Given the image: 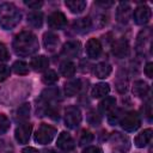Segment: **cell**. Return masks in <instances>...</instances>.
Returning <instances> with one entry per match:
<instances>
[{"label":"cell","instance_id":"6da1fadb","mask_svg":"<svg viewBox=\"0 0 153 153\" xmlns=\"http://www.w3.org/2000/svg\"><path fill=\"white\" fill-rule=\"evenodd\" d=\"M12 47L17 55L29 56L38 51L39 43L35 33H32L31 31H22L18 35H16Z\"/></svg>","mask_w":153,"mask_h":153},{"label":"cell","instance_id":"7a4b0ae2","mask_svg":"<svg viewBox=\"0 0 153 153\" xmlns=\"http://www.w3.org/2000/svg\"><path fill=\"white\" fill-rule=\"evenodd\" d=\"M22 20V13L16 5L4 2L0 5V26L5 30L16 27Z\"/></svg>","mask_w":153,"mask_h":153},{"label":"cell","instance_id":"3957f363","mask_svg":"<svg viewBox=\"0 0 153 153\" xmlns=\"http://www.w3.org/2000/svg\"><path fill=\"white\" fill-rule=\"evenodd\" d=\"M56 133H57V130L55 127H53L50 124L42 123L35 133V141L39 145H48L53 141Z\"/></svg>","mask_w":153,"mask_h":153},{"label":"cell","instance_id":"277c9868","mask_svg":"<svg viewBox=\"0 0 153 153\" xmlns=\"http://www.w3.org/2000/svg\"><path fill=\"white\" fill-rule=\"evenodd\" d=\"M81 120H82V115L76 105L67 106V109L65 110V123L68 128L75 129L81 123Z\"/></svg>","mask_w":153,"mask_h":153},{"label":"cell","instance_id":"5b68a950","mask_svg":"<svg viewBox=\"0 0 153 153\" xmlns=\"http://www.w3.org/2000/svg\"><path fill=\"white\" fill-rule=\"evenodd\" d=\"M122 128L127 131H135L140 128L141 126V118L139 116L137 112L135 111H129L126 115L122 116L121 121H120Z\"/></svg>","mask_w":153,"mask_h":153},{"label":"cell","instance_id":"8992f818","mask_svg":"<svg viewBox=\"0 0 153 153\" xmlns=\"http://www.w3.org/2000/svg\"><path fill=\"white\" fill-rule=\"evenodd\" d=\"M31 131H32V124L31 123L25 122V123L19 124L14 130V137H16L17 142L20 145L27 143L30 140V136H31Z\"/></svg>","mask_w":153,"mask_h":153},{"label":"cell","instance_id":"52a82bcc","mask_svg":"<svg viewBox=\"0 0 153 153\" xmlns=\"http://www.w3.org/2000/svg\"><path fill=\"white\" fill-rule=\"evenodd\" d=\"M110 142L112 143L115 149H118L120 152H127L130 147V140L128 136L121 134V133H112L110 136Z\"/></svg>","mask_w":153,"mask_h":153},{"label":"cell","instance_id":"ba28073f","mask_svg":"<svg viewBox=\"0 0 153 153\" xmlns=\"http://www.w3.org/2000/svg\"><path fill=\"white\" fill-rule=\"evenodd\" d=\"M151 16H152L151 8L147 5H140V6H137L135 8L134 14H133V18H134L135 24H137V25H145V24H147L149 22Z\"/></svg>","mask_w":153,"mask_h":153},{"label":"cell","instance_id":"9c48e42d","mask_svg":"<svg viewBox=\"0 0 153 153\" xmlns=\"http://www.w3.org/2000/svg\"><path fill=\"white\" fill-rule=\"evenodd\" d=\"M56 146L63 151V152H71L74 149L75 147V142L73 140V137L71 136V134H68L67 131H62L56 140Z\"/></svg>","mask_w":153,"mask_h":153},{"label":"cell","instance_id":"30bf717a","mask_svg":"<svg viewBox=\"0 0 153 153\" xmlns=\"http://www.w3.org/2000/svg\"><path fill=\"white\" fill-rule=\"evenodd\" d=\"M81 43L79 41H68L63 44L61 49V55L65 57H76L80 54Z\"/></svg>","mask_w":153,"mask_h":153},{"label":"cell","instance_id":"8fae6325","mask_svg":"<svg viewBox=\"0 0 153 153\" xmlns=\"http://www.w3.org/2000/svg\"><path fill=\"white\" fill-rule=\"evenodd\" d=\"M48 25L51 29H62L67 25V18L62 12L54 11L48 17Z\"/></svg>","mask_w":153,"mask_h":153},{"label":"cell","instance_id":"7c38bea8","mask_svg":"<svg viewBox=\"0 0 153 153\" xmlns=\"http://www.w3.org/2000/svg\"><path fill=\"white\" fill-rule=\"evenodd\" d=\"M112 53L118 59H123L126 56H128L129 54V43L127 39L124 38H120L114 43L112 47Z\"/></svg>","mask_w":153,"mask_h":153},{"label":"cell","instance_id":"4fadbf2b","mask_svg":"<svg viewBox=\"0 0 153 153\" xmlns=\"http://www.w3.org/2000/svg\"><path fill=\"white\" fill-rule=\"evenodd\" d=\"M131 14V7L128 2H121L116 8V19L117 22L126 24L128 23Z\"/></svg>","mask_w":153,"mask_h":153},{"label":"cell","instance_id":"5bb4252c","mask_svg":"<svg viewBox=\"0 0 153 153\" xmlns=\"http://www.w3.org/2000/svg\"><path fill=\"white\" fill-rule=\"evenodd\" d=\"M91 27H92V20L88 17L79 18L73 22V30L76 33H80V35L87 33L91 30Z\"/></svg>","mask_w":153,"mask_h":153},{"label":"cell","instance_id":"9a60e30c","mask_svg":"<svg viewBox=\"0 0 153 153\" xmlns=\"http://www.w3.org/2000/svg\"><path fill=\"white\" fill-rule=\"evenodd\" d=\"M86 53L90 59H98L102 54V44L97 38H90L86 43Z\"/></svg>","mask_w":153,"mask_h":153},{"label":"cell","instance_id":"2e32d148","mask_svg":"<svg viewBox=\"0 0 153 153\" xmlns=\"http://www.w3.org/2000/svg\"><path fill=\"white\" fill-rule=\"evenodd\" d=\"M59 36L51 31H48L43 35V45L48 51H54L59 45Z\"/></svg>","mask_w":153,"mask_h":153},{"label":"cell","instance_id":"e0dca14e","mask_svg":"<svg viewBox=\"0 0 153 153\" xmlns=\"http://www.w3.org/2000/svg\"><path fill=\"white\" fill-rule=\"evenodd\" d=\"M152 135H153V130L151 128H147L145 129L143 131H141L140 134L136 135V137L134 139V143L136 147L139 148H143L145 146H147L152 139Z\"/></svg>","mask_w":153,"mask_h":153},{"label":"cell","instance_id":"ac0fdd59","mask_svg":"<svg viewBox=\"0 0 153 153\" xmlns=\"http://www.w3.org/2000/svg\"><path fill=\"white\" fill-rule=\"evenodd\" d=\"M112 72V67L110 63L108 62H99L98 65L94 66V69H93V73L97 78L99 79H105L108 78Z\"/></svg>","mask_w":153,"mask_h":153},{"label":"cell","instance_id":"d6986e66","mask_svg":"<svg viewBox=\"0 0 153 153\" xmlns=\"http://www.w3.org/2000/svg\"><path fill=\"white\" fill-rule=\"evenodd\" d=\"M30 65L36 72H42L49 67V60L44 55H38V56H35L31 59Z\"/></svg>","mask_w":153,"mask_h":153},{"label":"cell","instance_id":"ffe728a7","mask_svg":"<svg viewBox=\"0 0 153 153\" xmlns=\"http://www.w3.org/2000/svg\"><path fill=\"white\" fill-rule=\"evenodd\" d=\"M81 90V80L80 79H73L65 84V93L67 97H73Z\"/></svg>","mask_w":153,"mask_h":153},{"label":"cell","instance_id":"44dd1931","mask_svg":"<svg viewBox=\"0 0 153 153\" xmlns=\"http://www.w3.org/2000/svg\"><path fill=\"white\" fill-rule=\"evenodd\" d=\"M110 92V85L106 82H98L91 90V96L93 98H102L105 97Z\"/></svg>","mask_w":153,"mask_h":153},{"label":"cell","instance_id":"7402d4cb","mask_svg":"<svg viewBox=\"0 0 153 153\" xmlns=\"http://www.w3.org/2000/svg\"><path fill=\"white\" fill-rule=\"evenodd\" d=\"M66 7H68V10L72 12V13H75V14H79L81 13L85 8H86V1L84 0H68L65 2Z\"/></svg>","mask_w":153,"mask_h":153},{"label":"cell","instance_id":"603a6c76","mask_svg":"<svg viewBox=\"0 0 153 153\" xmlns=\"http://www.w3.org/2000/svg\"><path fill=\"white\" fill-rule=\"evenodd\" d=\"M149 91V86L143 80H136L133 85V93L137 97H145Z\"/></svg>","mask_w":153,"mask_h":153},{"label":"cell","instance_id":"cb8c5ba5","mask_svg":"<svg viewBox=\"0 0 153 153\" xmlns=\"http://www.w3.org/2000/svg\"><path fill=\"white\" fill-rule=\"evenodd\" d=\"M27 23L32 27H41L43 24V13L39 11H32L27 14Z\"/></svg>","mask_w":153,"mask_h":153},{"label":"cell","instance_id":"d4e9b609","mask_svg":"<svg viewBox=\"0 0 153 153\" xmlns=\"http://www.w3.org/2000/svg\"><path fill=\"white\" fill-rule=\"evenodd\" d=\"M60 73L66 76V78H71L75 74V65L71 61H65L60 65Z\"/></svg>","mask_w":153,"mask_h":153},{"label":"cell","instance_id":"484cf974","mask_svg":"<svg viewBox=\"0 0 153 153\" xmlns=\"http://www.w3.org/2000/svg\"><path fill=\"white\" fill-rule=\"evenodd\" d=\"M115 105H116V99L114 97H105L99 103V110L102 112H109L115 108Z\"/></svg>","mask_w":153,"mask_h":153},{"label":"cell","instance_id":"4316f807","mask_svg":"<svg viewBox=\"0 0 153 153\" xmlns=\"http://www.w3.org/2000/svg\"><path fill=\"white\" fill-rule=\"evenodd\" d=\"M12 68H13V72L16 74H18V75H26L29 73V65L26 62L22 61V60L16 61L13 63Z\"/></svg>","mask_w":153,"mask_h":153},{"label":"cell","instance_id":"83f0119b","mask_svg":"<svg viewBox=\"0 0 153 153\" xmlns=\"http://www.w3.org/2000/svg\"><path fill=\"white\" fill-rule=\"evenodd\" d=\"M57 80H59L57 73H56L54 69H48V71H45L44 74L42 75V81H43L45 85H53V84H55Z\"/></svg>","mask_w":153,"mask_h":153},{"label":"cell","instance_id":"f1b7e54d","mask_svg":"<svg viewBox=\"0 0 153 153\" xmlns=\"http://www.w3.org/2000/svg\"><path fill=\"white\" fill-rule=\"evenodd\" d=\"M59 88L57 87H49V88H45L43 92H42V98L47 102H50V100H56L59 98Z\"/></svg>","mask_w":153,"mask_h":153},{"label":"cell","instance_id":"f546056e","mask_svg":"<svg viewBox=\"0 0 153 153\" xmlns=\"http://www.w3.org/2000/svg\"><path fill=\"white\" fill-rule=\"evenodd\" d=\"M29 114H30V104H23L20 105L18 109H17V112H16V120L17 121H24L29 117Z\"/></svg>","mask_w":153,"mask_h":153},{"label":"cell","instance_id":"4dcf8cb0","mask_svg":"<svg viewBox=\"0 0 153 153\" xmlns=\"http://www.w3.org/2000/svg\"><path fill=\"white\" fill-rule=\"evenodd\" d=\"M124 114H123V111L121 110V109H112L111 111H110V114H109V116H108V122L111 124V126H115V124H117L120 121H121V118H122V116H123Z\"/></svg>","mask_w":153,"mask_h":153},{"label":"cell","instance_id":"1f68e13d","mask_svg":"<svg viewBox=\"0 0 153 153\" xmlns=\"http://www.w3.org/2000/svg\"><path fill=\"white\" fill-rule=\"evenodd\" d=\"M116 88L120 93H124L128 88V79L126 75H118L116 79Z\"/></svg>","mask_w":153,"mask_h":153},{"label":"cell","instance_id":"d6a6232c","mask_svg":"<svg viewBox=\"0 0 153 153\" xmlns=\"http://www.w3.org/2000/svg\"><path fill=\"white\" fill-rule=\"evenodd\" d=\"M93 140V134L88 130H82L81 134H80V139H79V145L80 146H84V145H87L90 142H92Z\"/></svg>","mask_w":153,"mask_h":153},{"label":"cell","instance_id":"836d02e7","mask_svg":"<svg viewBox=\"0 0 153 153\" xmlns=\"http://www.w3.org/2000/svg\"><path fill=\"white\" fill-rule=\"evenodd\" d=\"M10 129V120L6 115L0 114V135L5 134Z\"/></svg>","mask_w":153,"mask_h":153},{"label":"cell","instance_id":"e575fe53","mask_svg":"<svg viewBox=\"0 0 153 153\" xmlns=\"http://www.w3.org/2000/svg\"><path fill=\"white\" fill-rule=\"evenodd\" d=\"M10 73H11V69L8 66L6 65H0V82L6 80L8 76H10Z\"/></svg>","mask_w":153,"mask_h":153},{"label":"cell","instance_id":"d590c367","mask_svg":"<svg viewBox=\"0 0 153 153\" xmlns=\"http://www.w3.org/2000/svg\"><path fill=\"white\" fill-rule=\"evenodd\" d=\"M8 59H10L8 50H7L6 45L0 42V62H5V61H7Z\"/></svg>","mask_w":153,"mask_h":153},{"label":"cell","instance_id":"8d00e7d4","mask_svg":"<svg viewBox=\"0 0 153 153\" xmlns=\"http://www.w3.org/2000/svg\"><path fill=\"white\" fill-rule=\"evenodd\" d=\"M87 120H88V122H90L92 126H98V124L100 123V117H99V115L96 114L94 111H91V112L88 114Z\"/></svg>","mask_w":153,"mask_h":153},{"label":"cell","instance_id":"74e56055","mask_svg":"<svg viewBox=\"0 0 153 153\" xmlns=\"http://www.w3.org/2000/svg\"><path fill=\"white\" fill-rule=\"evenodd\" d=\"M82 153H103V151L97 146H88L82 151Z\"/></svg>","mask_w":153,"mask_h":153},{"label":"cell","instance_id":"f35d334b","mask_svg":"<svg viewBox=\"0 0 153 153\" xmlns=\"http://www.w3.org/2000/svg\"><path fill=\"white\" fill-rule=\"evenodd\" d=\"M143 111H145V114H146L147 118H148V120H151V118H152V105H151V100H148V102L145 104Z\"/></svg>","mask_w":153,"mask_h":153},{"label":"cell","instance_id":"ab89813d","mask_svg":"<svg viewBox=\"0 0 153 153\" xmlns=\"http://www.w3.org/2000/svg\"><path fill=\"white\" fill-rule=\"evenodd\" d=\"M25 5L33 8V10H38L43 5V2L42 1H25Z\"/></svg>","mask_w":153,"mask_h":153},{"label":"cell","instance_id":"60d3db41","mask_svg":"<svg viewBox=\"0 0 153 153\" xmlns=\"http://www.w3.org/2000/svg\"><path fill=\"white\" fill-rule=\"evenodd\" d=\"M145 74L148 76V78H153V63L152 62H148L145 67Z\"/></svg>","mask_w":153,"mask_h":153},{"label":"cell","instance_id":"b9f144b4","mask_svg":"<svg viewBox=\"0 0 153 153\" xmlns=\"http://www.w3.org/2000/svg\"><path fill=\"white\" fill-rule=\"evenodd\" d=\"M22 153H39V152H38V149H36L35 147H25V148L22 151Z\"/></svg>","mask_w":153,"mask_h":153},{"label":"cell","instance_id":"7bdbcfd3","mask_svg":"<svg viewBox=\"0 0 153 153\" xmlns=\"http://www.w3.org/2000/svg\"><path fill=\"white\" fill-rule=\"evenodd\" d=\"M47 153H57V152H55V151H49V152H47Z\"/></svg>","mask_w":153,"mask_h":153}]
</instances>
